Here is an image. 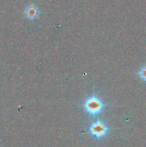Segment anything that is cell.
<instances>
[{
	"instance_id": "1",
	"label": "cell",
	"mask_w": 146,
	"mask_h": 147,
	"mask_svg": "<svg viewBox=\"0 0 146 147\" xmlns=\"http://www.w3.org/2000/svg\"><path fill=\"white\" fill-rule=\"evenodd\" d=\"M83 106H84L85 110L92 115L100 114L104 108V104H103L102 101L95 96L88 98L85 101Z\"/></svg>"
},
{
	"instance_id": "2",
	"label": "cell",
	"mask_w": 146,
	"mask_h": 147,
	"mask_svg": "<svg viewBox=\"0 0 146 147\" xmlns=\"http://www.w3.org/2000/svg\"><path fill=\"white\" fill-rule=\"evenodd\" d=\"M108 131V127L102 121H96L90 127V134L96 138H102L107 134Z\"/></svg>"
},
{
	"instance_id": "3",
	"label": "cell",
	"mask_w": 146,
	"mask_h": 147,
	"mask_svg": "<svg viewBox=\"0 0 146 147\" xmlns=\"http://www.w3.org/2000/svg\"><path fill=\"white\" fill-rule=\"evenodd\" d=\"M139 75L144 81L146 82V65L140 69V71H139Z\"/></svg>"
}]
</instances>
